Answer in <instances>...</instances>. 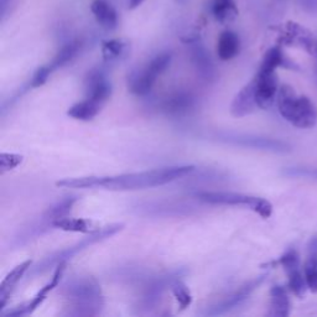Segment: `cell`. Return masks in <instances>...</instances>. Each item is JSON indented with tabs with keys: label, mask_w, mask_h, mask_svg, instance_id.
Listing matches in <instances>:
<instances>
[{
	"label": "cell",
	"mask_w": 317,
	"mask_h": 317,
	"mask_svg": "<svg viewBox=\"0 0 317 317\" xmlns=\"http://www.w3.org/2000/svg\"><path fill=\"white\" fill-rule=\"evenodd\" d=\"M212 14L219 23H227L237 17L238 9L234 0H213Z\"/></svg>",
	"instance_id": "24"
},
{
	"label": "cell",
	"mask_w": 317,
	"mask_h": 317,
	"mask_svg": "<svg viewBox=\"0 0 317 317\" xmlns=\"http://www.w3.org/2000/svg\"><path fill=\"white\" fill-rule=\"evenodd\" d=\"M277 263L284 268L287 275V286L298 297L305 295L306 290H308L303 270H301L300 257L295 249H289L284 253Z\"/></svg>",
	"instance_id": "8"
},
{
	"label": "cell",
	"mask_w": 317,
	"mask_h": 317,
	"mask_svg": "<svg viewBox=\"0 0 317 317\" xmlns=\"http://www.w3.org/2000/svg\"><path fill=\"white\" fill-rule=\"evenodd\" d=\"M91 10L97 23L105 30H114L118 25V15L114 8L107 0H94Z\"/></svg>",
	"instance_id": "16"
},
{
	"label": "cell",
	"mask_w": 317,
	"mask_h": 317,
	"mask_svg": "<svg viewBox=\"0 0 317 317\" xmlns=\"http://www.w3.org/2000/svg\"><path fill=\"white\" fill-rule=\"evenodd\" d=\"M51 73H52V70L50 68L49 65L42 66V67L38 68V71L34 73L33 78H31V83H30L31 88H38V87L44 86Z\"/></svg>",
	"instance_id": "29"
},
{
	"label": "cell",
	"mask_w": 317,
	"mask_h": 317,
	"mask_svg": "<svg viewBox=\"0 0 317 317\" xmlns=\"http://www.w3.org/2000/svg\"><path fill=\"white\" fill-rule=\"evenodd\" d=\"M255 84V99L258 108L269 109L276 100L279 92V83L275 72H261L258 71L257 76L253 78Z\"/></svg>",
	"instance_id": "9"
},
{
	"label": "cell",
	"mask_w": 317,
	"mask_h": 317,
	"mask_svg": "<svg viewBox=\"0 0 317 317\" xmlns=\"http://www.w3.org/2000/svg\"><path fill=\"white\" fill-rule=\"evenodd\" d=\"M313 54L316 55L317 56V41H316V47H315V52H313ZM316 75H317V68H316Z\"/></svg>",
	"instance_id": "33"
},
{
	"label": "cell",
	"mask_w": 317,
	"mask_h": 317,
	"mask_svg": "<svg viewBox=\"0 0 317 317\" xmlns=\"http://www.w3.org/2000/svg\"><path fill=\"white\" fill-rule=\"evenodd\" d=\"M144 2L145 0H129V9H135Z\"/></svg>",
	"instance_id": "32"
},
{
	"label": "cell",
	"mask_w": 317,
	"mask_h": 317,
	"mask_svg": "<svg viewBox=\"0 0 317 317\" xmlns=\"http://www.w3.org/2000/svg\"><path fill=\"white\" fill-rule=\"evenodd\" d=\"M31 264H33L31 260H25L24 263L15 266V268L4 277V280H3L2 284H0V308H2V310L5 307V305H7L8 298L12 295V292L14 291L18 282L20 281L21 277L25 275L26 271L30 269Z\"/></svg>",
	"instance_id": "15"
},
{
	"label": "cell",
	"mask_w": 317,
	"mask_h": 317,
	"mask_svg": "<svg viewBox=\"0 0 317 317\" xmlns=\"http://www.w3.org/2000/svg\"><path fill=\"white\" fill-rule=\"evenodd\" d=\"M258 108L255 99V84L254 81L249 82L243 87L237 96L234 97L231 104V114L236 118H242L249 115Z\"/></svg>",
	"instance_id": "14"
},
{
	"label": "cell",
	"mask_w": 317,
	"mask_h": 317,
	"mask_svg": "<svg viewBox=\"0 0 317 317\" xmlns=\"http://www.w3.org/2000/svg\"><path fill=\"white\" fill-rule=\"evenodd\" d=\"M171 286H173L174 296L178 300L180 307H181L182 310L189 307L192 302V295L191 292H190V290L186 287V285H185L184 282L176 280V281H174L173 284H171Z\"/></svg>",
	"instance_id": "28"
},
{
	"label": "cell",
	"mask_w": 317,
	"mask_h": 317,
	"mask_svg": "<svg viewBox=\"0 0 317 317\" xmlns=\"http://www.w3.org/2000/svg\"><path fill=\"white\" fill-rule=\"evenodd\" d=\"M76 200H77L76 197H67L65 200H61L59 202H56L45 212L44 219H46L52 226V222L56 221V219L67 217V215L70 213L71 208H72Z\"/></svg>",
	"instance_id": "26"
},
{
	"label": "cell",
	"mask_w": 317,
	"mask_h": 317,
	"mask_svg": "<svg viewBox=\"0 0 317 317\" xmlns=\"http://www.w3.org/2000/svg\"><path fill=\"white\" fill-rule=\"evenodd\" d=\"M276 105L280 115L298 129H311L317 124V108L306 96H298L289 84L279 87Z\"/></svg>",
	"instance_id": "2"
},
{
	"label": "cell",
	"mask_w": 317,
	"mask_h": 317,
	"mask_svg": "<svg viewBox=\"0 0 317 317\" xmlns=\"http://www.w3.org/2000/svg\"><path fill=\"white\" fill-rule=\"evenodd\" d=\"M195 104V98L186 92H178L161 103V108L168 114H182L191 109Z\"/></svg>",
	"instance_id": "18"
},
{
	"label": "cell",
	"mask_w": 317,
	"mask_h": 317,
	"mask_svg": "<svg viewBox=\"0 0 317 317\" xmlns=\"http://www.w3.org/2000/svg\"><path fill=\"white\" fill-rule=\"evenodd\" d=\"M125 46V42H123L121 40H108V41H104L102 44L103 57L107 61L118 59V57L123 55Z\"/></svg>",
	"instance_id": "27"
},
{
	"label": "cell",
	"mask_w": 317,
	"mask_h": 317,
	"mask_svg": "<svg viewBox=\"0 0 317 317\" xmlns=\"http://www.w3.org/2000/svg\"><path fill=\"white\" fill-rule=\"evenodd\" d=\"M87 98L102 105L110 96V83L103 71L94 70L88 73L86 78Z\"/></svg>",
	"instance_id": "13"
},
{
	"label": "cell",
	"mask_w": 317,
	"mask_h": 317,
	"mask_svg": "<svg viewBox=\"0 0 317 317\" xmlns=\"http://www.w3.org/2000/svg\"><path fill=\"white\" fill-rule=\"evenodd\" d=\"M277 67H291V63L284 56L279 46L271 47L264 55L263 62H261L259 71L261 72H275Z\"/></svg>",
	"instance_id": "22"
},
{
	"label": "cell",
	"mask_w": 317,
	"mask_h": 317,
	"mask_svg": "<svg viewBox=\"0 0 317 317\" xmlns=\"http://www.w3.org/2000/svg\"><path fill=\"white\" fill-rule=\"evenodd\" d=\"M61 292L70 300L73 315H97L103 307L99 285L93 277L77 276L68 280Z\"/></svg>",
	"instance_id": "3"
},
{
	"label": "cell",
	"mask_w": 317,
	"mask_h": 317,
	"mask_svg": "<svg viewBox=\"0 0 317 317\" xmlns=\"http://www.w3.org/2000/svg\"><path fill=\"white\" fill-rule=\"evenodd\" d=\"M124 228L123 223H114V224H109V226L104 227V228L97 229V231L92 232V233H88V236L84 237L83 239L79 240L76 244L71 245V247L66 248V249L61 250L59 253H55V254L50 255L46 259L39 263L38 265L34 268L33 274H38V273H44V271L49 270L52 266H57L60 263H63L66 261L67 263L68 260H71L75 255H77L78 253L83 252L87 248L92 247V245L97 244V243L103 242V240L108 239L114 234H117L118 232H120L121 229Z\"/></svg>",
	"instance_id": "4"
},
{
	"label": "cell",
	"mask_w": 317,
	"mask_h": 317,
	"mask_svg": "<svg viewBox=\"0 0 317 317\" xmlns=\"http://www.w3.org/2000/svg\"><path fill=\"white\" fill-rule=\"evenodd\" d=\"M79 49H81V42L79 41H72L70 42V44H66L65 46L57 52L55 59L52 60L51 63L49 65L50 68L52 70V72H54L55 70H57V68L65 66L66 63L70 62V61L78 54Z\"/></svg>",
	"instance_id": "25"
},
{
	"label": "cell",
	"mask_w": 317,
	"mask_h": 317,
	"mask_svg": "<svg viewBox=\"0 0 317 317\" xmlns=\"http://www.w3.org/2000/svg\"><path fill=\"white\" fill-rule=\"evenodd\" d=\"M52 227L57 229H62L65 232H77V233H92L97 231L96 226L92 221L84 218H71L63 217L52 222Z\"/></svg>",
	"instance_id": "21"
},
{
	"label": "cell",
	"mask_w": 317,
	"mask_h": 317,
	"mask_svg": "<svg viewBox=\"0 0 317 317\" xmlns=\"http://www.w3.org/2000/svg\"><path fill=\"white\" fill-rule=\"evenodd\" d=\"M23 161V156L15 154H2L0 156V166H2V173L4 174L7 170L17 168Z\"/></svg>",
	"instance_id": "30"
},
{
	"label": "cell",
	"mask_w": 317,
	"mask_h": 317,
	"mask_svg": "<svg viewBox=\"0 0 317 317\" xmlns=\"http://www.w3.org/2000/svg\"><path fill=\"white\" fill-rule=\"evenodd\" d=\"M171 55L170 54H160L155 59L150 61L149 65L142 70L135 71L130 75L128 79V87L131 93L136 96H146L150 89L154 86L157 76H160L164 71L170 65Z\"/></svg>",
	"instance_id": "7"
},
{
	"label": "cell",
	"mask_w": 317,
	"mask_h": 317,
	"mask_svg": "<svg viewBox=\"0 0 317 317\" xmlns=\"http://www.w3.org/2000/svg\"><path fill=\"white\" fill-rule=\"evenodd\" d=\"M102 105H99L98 103L93 102V100L86 98V100H82V102L76 103L73 104L70 109L67 110V114L71 118L77 119V120H91L98 114L99 109Z\"/></svg>",
	"instance_id": "23"
},
{
	"label": "cell",
	"mask_w": 317,
	"mask_h": 317,
	"mask_svg": "<svg viewBox=\"0 0 317 317\" xmlns=\"http://www.w3.org/2000/svg\"><path fill=\"white\" fill-rule=\"evenodd\" d=\"M280 41L287 46H297L310 54H313L317 40L313 39L312 34L307 29L302 28L298 24L289 23L284 26V30L281 31Z\"/></svg>",
	"instance_id": "12"
},
{
	"label": "cell",
	"mask_w": 317,
	"mask_h": 317,
	"mask_svg": "<svg viewBox=\"0 0 317 317\" xmlns=\"http://www.w3.org/2000/svg\"><path fill=\"white\" fill-rule=\"evenodd\" d=\"M302 270L308 290L313 294H317V237H313L308 244L307 255Z\"/></svg>",
	"instance_id": "17"
},
{
	"label": "cell",
	"mask_w": 317,
	"mask_h": 317,
	"mask_svg": "<svg viewBox=\"0 0 317 317\" xmlns=\"http://www.w3.org/2000/svg\"><path fill=\"white\" fill-rule=\"evenodd\" d=\"M240 41L233 31H224L221 34L217 44V54L222 61H228L236 57L239 52Z\"/></svg>",
	"instance_id": "20"
},
{
	"label": "cell",
	"mask_w": 317,
	"mask_h": 317,
	"mask_svg": "<svg viewBox=\"0 0 317 317\" xmlns=\"http://www.w3.org/2000/svg\"><path fill=\"white\" fill-rule=\"evenodd\" d=\"M197 198L211 205L244 206L263 218H269L273 213V205L265 198L249 196L237 192H198Z\"/></svg>",
	"instance_id": "5"
},
{
	"label": "cell",
	"mask_w": 317,
	"mask_h": 317,
	"mask_svg": "<svg viewBox=\"0 0 317 317\" xmlns=\"http://www.w3.org/2000/svg\"><path fill=\"white\" fill-rule=\"evenodd\" d=\"M213 139L218 141L226 142V144L234 145V146L247 147V149L263 150V151L270 152H289L291 150L289 144L277 139L265 138V136L252 135V134H240V133H221L213 134Z\"/></svg>",
	"instance_id": "6"
},
{
	"label": "cell",
	"mask_w": 317,
	"mask_h": 317,
	"mask_svg": "<svg viewBox=\"0 0 317 317\" xmlns=\"http://www.w3.org/2000/svg\"><path fill=\"white\" fill-rule=\"evenodd\" d=\"M286 174L291 176H308L317 179V170H310V169H289Z\"/></svg>",
	"instance_id": "31"
},
{
	"label": "cell",
	"mask_w": 317,
	"mask_h": 317,
	"mask_svg": "<svg viewBox=\"0 0 317 317\" xmlns=\"http://www.w3.org/2000/svg\"><path fill=\"white\" fill-rule=\"evenodd\" d=\"M66 265H67L66 261L60 263L59 265L56 266V270H55V274H54V276H52L51 281H50L49 284L45 285L38 294L34 296L33 300L29 301V302L21 303V305L17 306V307L13 308L12 311L5 313V316H24V315H29V313L34 312V311H35L36 308H38L39 306L44 302V300L46 298L47 294H49L51 290H54L55 287L59 286L61 279H62V276H63V273H65Z\"/></svg>",
	"instance_id": "11"
},
{
	"label": "cell",
	"mask_w": 317,
	"mask_h": 317,
	"mask_svg": "<svg viewBox=\"0 0 317 317\" xmlns=\"http://www.w3.org/2000/svg\"><path fill=\"white\" fill-rule=\"evenodd\" d=\"M195 170V166H171L150 171L121 174L114 176H87L63 179L57 181L59 187L66 189H103L109 191H133L163 186L178 179L185 178Z\"/></svg>",
	"instance_id": "1"
},
{
	"label": "cell",
	"mask_w": 317,
	"mask_h": 317,
	"mask_svg": "<svg viewBox=\"0 0 317 317\" xmlns=\"http://www.w3.org/2000/svg\"><path fill=\"white\" fill-rule=\"evenodd\" d=\"M266 276H268V274H263V275H259L255 277V279L245 282V284L242 285L237 291H234L233 294L229 295V296L224 298L223 301H221L217 305L213 306L212 310L207 311V315H221V313L227 312V311H229L231 308L240 305L243 301L247 300V298L250 296V294H252L254 290H257L258 287L265 281Z\"/></svg>",
	"instance_id": "10"
},
{
	"label": "cell",
	"mask_w": 317,
	"mask_h": 317,
	"mask_svg": "<svg viewBox=\"0 0 317 317\" xmlns=\"http://www.w3.org/2000/svg\"><path fill=\"white\" fill-rule=\"evenodd\" d=\"M290 300L286 290L280 285H275L270 290V310L268 315L285 317L290 313Z\"/></svg>",
	"instance_id": "19"
}]
</instances>
